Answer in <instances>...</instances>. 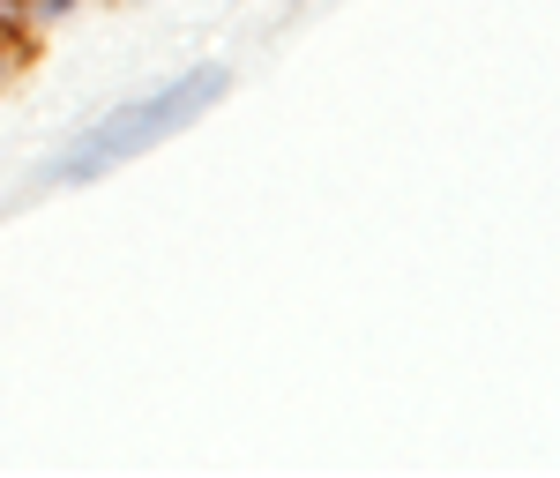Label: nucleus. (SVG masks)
Masks as SVG:
<instances>
[{"label": "nucleus", "instance_id": "obj_1", "mask_svg": "<svg viewBox=\"0 0 560 478\" xmlns=\"http://www.w3.org/2000/svg\"><path fill=\"white\" fill-rule=\"evenodd\" d=\"M217 90H224V68H202V75H179L173 90L142 97V105H120V120H105L83 150H68V158H60V179H97L105 165H120V158H135V150L165 142L173 128H187V120L210 105Z\"/></svg>", "mask_w": 560, "mask_h": 478}]
</instances>
